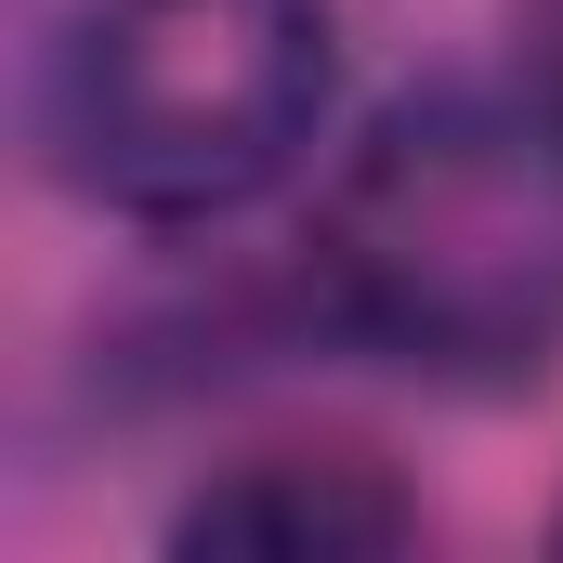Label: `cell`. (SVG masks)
Returning a JSON list of instances; mask_svg holds the SVG:
<instances>
[{
  "label": "cell",
  "mask_w": 563,
  "mask_h": 563,
  "mask_svg": "<svg viewBox=\"0 0 563 563\" xmlns=\"http://www.w3.org/2000/svg\"><path fill=\"white\" fill-rule=\"evenodd\" d=\"M525 40H538V92L563 106V0H525Z\"/></svg>",
  "instance_id": "277c9868"
},
{
  "label": "cell",
  "mask_w": 563,
  "mask_h": 563,
  "mask_svg": "<svg viewBox=\"0 0 563 563\" xmlns=\"http://www.w3.org/2000/svg\"><path fill=\"white\" fill-rule=\"evenodd\" d=\"M407 538H420V498L354 445L236 459L170 511V551H263V563H367V551H407Z\"/></svg>",
  "instance_id": "3957f363"
},
{
  "label": "cell",
  "mask_w": 563,
  "mask_h": 563,
  "mask_svg": "<svg viewBox=\"0 0 563 563\" xmlns=\"http://www.w3.org/2000/svg\"><path fill=\"white\" fill-rule=\"evenodd\" d=\"M314 314L420 380H538L563 354V106L407 92L314 210Z\"/></svg>",
  "instance_id": "6da1fadb"
},
{
  "label": "cell",
  "mask_w": 563,
  "mask_h": 563,
  "mask_svg": "<svg viewBox=\"0 0 563 563\" xmlns=\"http://www.w3.org/2000/svg\"><path fill=\"white\" fill-rule=\"evenodd\" d=\"M328 0H92L53 40L40 144L119 223H223L314 144Z\"/></svg>",
  "instance_id": "7a4b0ae2"
}]
</instances>
